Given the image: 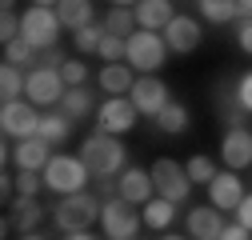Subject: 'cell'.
Masks as SVG:
<instances>
[{
  "mask_svg": "<svg viewBox=\"0 0 252 240\" xmlns=\"http://www.w3.org/2000/svg\"><path fill=\"white\" fill-rule=\"evenodd\" d=\"M80 160L88 164V172H92V176L112 180V176L124 168V160H128V148L120 144V136L92 132V136H84V144H80Z\"/></svg>",
  "mask_w": 252,
  "mask_h": 240,
  "instance_id": "6da1fadb",
  "label": "cell"
},
{
  "mask_svg": "<svg viewBox=\"0 0 252 240\" xmlns=\"http://www.w3.org/2000/svg\"><path fill=\"white\" fill-rule=\"evenodd\" d=\"M100 212H104V204L88 192L60 196L52 204V220H56L60 232H84V228H92V220H100Z\"/></svg>",
  "mask_w": 252,
  "mask_h": 240,
  "instance_id": "7a4b0ae2",
  "label": "cell"
},
{
  "mask_svg": "<svg viewBox=\"0 0 252 240\" xmlns=\"http://www.w3.org/2000/svg\"><path fill=\"white\" fill-rule=\"evenodd\" d=\"M124 60L144 72V76H156L164 68V60H168V44L160 32H148V28H136V32L128 36V52H124Z\"/></svg>",
  "mask_w": 252,
  "mask_h": 240,
  "instance_id": "3957f363",
  "label": "cell"
},
{
  "mask_svg": "<svg viewBox=\"0 0 252 240\" xmlns=\"http://www.w3.org/2000/svg\"><path fill=\"white\" fill-rule=\"evenodd\" d=\"M60 16H56V8H40V4H32V8H24L20 12V36L32 44L36 52H48V48H56V36H60Z\"/></svg>",
  "mask_w": 252,
  "mask_h": 240,
  "instance_id": "277c9868",
  "label": "cell"
},
{
  "mask_svg": "<svg viewBox=\"0 0 252 240\" xmlns=\"http://www.w3.org/2000/svg\"><path fill=\"white\" fill-rule=\"evenodd\" d=\"M84 180H88V164L80 156H52L44 168V188H52L56 196L84 192Z\"/></svg>",
  "mask_w": 252,
  "mask_h": 240,
  "instance_id": "5b68a950",
  "label": "cell"
},
{
  "mask_svg": "<svg viewBox=\"0 0 252 240\" xmlns=\"http://www.w3.org/2000/svg\"><path fill=\"white\" fill-rule=\"evenodd\" d=\"M40 112L32 100H8L4 108H0V128H4L8 140H28V136H40Z\"/></svg>",
  "mask_w": 252,
  "mask_h": 240,
  "instance_id": "8992f818",
  "label": "cell"
},
{
  "mask_svg": "<svg viewBox=\"0 0 252 240\" xmlns=\"http://www.w3.org/2000/svg\"><path fill=\"white\" fill-rule=\"evenodd\" d=\"M100 224H104V232H108V236H116V240H132V236L140 232L144 216L136 212V204H132V200H124V196H112V200H104Z\"/></svg>",
  "mask_w": 252,
  "mask_h": 240,
  "instance_id": "52a82bcc",
  "label": "cell"
},
{
  "mask_svg": "<svg viewBox=\"0 0 252 240\" xmlns=\"http://www.w3.org/2000/svg\"><path fill=\"white\" fill-rule=\"evenodd\" d=\"M152 184H156V196H164V200H172V204L188 200V192H192V180H188L184 164H176V160H168V156H160V160L152 164Z\"/></svg>",
  "mask_w": 252,
  "mask_h": 240,
  "instance_id": "ba28073f",
  "label": "cell"
},
{
  "mask_svg": "<svg viewBox=\"0 0 252 240\" xmlns=\"http://www.w3.org/2000/svg\"><path fill=\"white\" fill-rule=\"evenodd\" d=\"M136 104L128 96H108L100 108H96V132H108V136H124L136 128Z\"/></svg>",
  "mask_w": 252,
  "mask_h": 240,
  "instance_id": "9c48e42d",
  "label": "cell"
},
{
  "mask_svg": "<svg viewBox=\"0 0 252 240\" xmlns=\"http://www.w3.org/2000/svg\"><path fill=\"white\" fill-rule=\"evenodd\" d=\"M128 100L136 104V112H140V116H152V120L172 104V100H168V84H164L160 76H140V80L132 84Z\"/></svg>",
  "mask_w": 252,
  "mask_h": 240,
  "instance_id": "30bf717a",
  "label": "cell"
},
{
  "mask_svg": "<svg viewBox=\"0 0 252 240\" xmlns=\"http://www.w3.org/2000/svg\"><path fill=\"white\" fill-rule=\"evenodd\" d=\"M64 92H68V84H64V76H60V68H32L28 72L24 96L32 104H60Z\"/></svg>",
  "mask_w": 252,
  "mask_h": 240,
  "instance_id": "8fae6325",
  "label": "cell"
},
{
  "mask_svg": "<svg viewBox=\"0 0 252 240\" xmlns=\"http://www.w3.org/2000/svg\"><path fill=\"white\" fill-rule=\"evenodd\" d=\"M164 44H168V52H192V48H200V40H204V28H200V20H192V16H172V24L164 28Z\"/></svg>",
  "mask_w": 252,
  "mask_h": 240,
  "instance_id": "7c38bea8",
  "label": "cell"
},
{
  "mask_svg": "<svg viewBox=\"0 0 252 240\" xmlns=\"http://www.w3.org/2000/svg\"><path fill=\"white\" fill-rule=\"evenodd\" d=\"M208 200L220 208V212H236V204L244 200V184H240V176L228 168V172H216L212 176V184H208Z\"/></svg>",
  "mask_w": 252,
  "mask_h": 240,
  "instance_id": "4fadbf2b",
  "label": "cell"
},
{
  "mask_svg": "<svg viewBox=\"0 0 252 240\" xmlns=\"http://www.w3.org/2000/svg\"><path fill=\"white\" fill-rule=\"evenodd\" d=\"M220 160H224L232 172L252 164V128H228L224 140H220Z\"/></svg>",
  "mask_w": 252,
  "mask_h": 240,
  "instance_id": "5bb4252c",
  "label": "cell"
},
{
  "mask_svg": "<svg viewBox=\"0 0 252 240\" xmlns=\"http://www.w3.org/2000/svg\"><path fill=\"white\" fill-rule=\"evenodd\" d=\"M52 160V144L44 136H28V140H16L12 148V164L16 168H28V172H44Z\"/></svg>",
  "mask_w": 252,
  "mask_h": 240,
  "instance_id": "9a60e30c",
  "label": "cell"
},
{
  "mask_svg": "<svg viewBox=\"0 0 252 240\" xmlns=\"http://www.w3.org/2000/svg\"><path fill=\"white\" fill-rule=\"evenodd\" d=\"M188 232H192V240H216L220 232H224V220H220V208L216 204H200L188 212Z\"/></svg>",
  "mask_w": 252,
  "mask_h": 240,
  "instance_id": "2e32d148",
  "label": "cell"
},
{
  "mask_svg": "<svg viewBox=\"0 0 252 240\" xmlns=\"http://www.w3.org/2000/svg\"><path fill=\"white\" fill-rule=\"evenodd\" d=\"M152 192H156L152 172H144V168H124V172H120V196H124V200H132V204H148Z\"/></svg>",
  "mask_w": 252,
  "mask_h": 240,
  "instance_id": "e0dca14e",
  "label": "cell"
},
{
  "mask_svg": "<svg viewBox=\"0 0 252 240\" xmlns=\"http://www.w3.org/2000/svg\"><path fill=\"white\" fill-rule=\"evenodd\" d=\"M172 0H140L136 4V24L148 28V32H164V28L172 24Z\"/></svg>",
  "mask_w": 252,
  "mask_h": 240,
  "instance_id": "ac0fdd59",
  "label": "cell"
},
{
  "mask_svg": "<svg viewBox=\"0 0 252 240\" xmlns=\"http://www.w3.org/2000/svg\"><path fill=\"white\" fill-rule=\"evenodd\" d=\"M40 216H44V204H40L36 196H16V200L8 204V220H12L16 232H32V228L40 224Z\"/></svg>",
  "mask_w": 252,
  "mask_h": 240,
  "instance_id": "d6986e66",
  "label": "cell"
},
{
  "mask_svg": "<svg viewBox=\"0 0 252 240\" xmlns=\"http://www.w3.org/2000/svg\"><path fill=\"white\" fill-rule=\"evenodd\" d=\"M132 72H136L132 64H104V68H100V88H104L108 96H128L132 84H136Z\"/></svg>",
  "mask_w": 252,
  "mask_h": 240,
  "instance_id": "ffe728a7",
  "label": "cell"
},
{
  "mask_svg": "<svg viewBox=\"0 0 252 240\" xmlns=\"http://www.w3.org/2000/svg\"><path fill=\"white\" fill-rule=\"evenodd\" d=\"M56 16H60V24L64 28H88L92 24V0H60L56 4Z\"/></svg>",
  "mask_w": 252,
  "mask_h": 240,
  "instance_id": "44dd1931",
  "label": "cell"
},
{
  "mask_svg": "<svg viewBox=\"0 0 252 240\" xmlns=\"http://www.w3.org/2000/svg\"><path fill=\"white\" fill-rule=\"evenodd\" d=\"M92 108H96V100H92L88 88H68V92L60 96V104H56V112H64L68 120H84Z\"/></svg>",
  "mask_w": 252,
  "mask_h": 240,
  "instance_id": "7402d4cb",
  "label": "cell"
},
{
  "mask_svg": "<svg viewBox=\"0 0 252 240\" xmlns=\"http://www.w3.org/2000/svg\"><path fill=\"white\" fill-rule=\"evenodd\" d=\"M188 124H192V112H188L184 104H168L160 116H156V128H160L164 136H180V132H188Z\"/></svg>",
  "mask_w": 252,
  "mask_h": 240,
  "instance_id": "603a6c76",
  "label": "cell"
},
{
  "mask_svg": "<svg viewBox=\"0 0 252 240\" xmlns=\"http://www.w3.org/2000/svg\"><path fill=\"white\" fill-rule=\"evenodd\" d=\"M136 8H108V16H104V32L108 36H124L128 40L132 32H136Z\"/></svg>",
  "mask_w": 252,
  "mask_h": 240,
  "instance_id": "cb8c5ba5",
  "label": "cell"
},
{
  "mask_svg": "<svg viewBox=\"0 0 252 240\" xmlns=\"http://www.w3.org/2000/svg\"><path fill=\"white\" fill-rule=\"evenodd\" d=\"M200 16L208 24H232L240 16V4L236 0H200Z\"/></svg>",
  "mask_w": 252,
  "mask_h": 240,
  "instance_id": "d4e9b609",
  "label": "cell"
},
{
  "mask_svg": "<svg viewBox=\"0 0 252 240\" xmlns=\"http://www.w3.org/2000/svg\"><path fill=\"white\" fill-rule=\"evenodd\" d=\"M172 208H176L172 200L156 196V200H148V204H144V212H140V216H144V224H148V228H160V232H164V228L172 224Z\"/></svg>",
  "mask_w": 252,
  "mask_h": 240,
  "instance_id": "484cf974",
  "label": "cell"
},
{
  "mask_svg": "<svg viewBox=\"0 0 252 240\" xmlns=\"http://www.w3.org/2000/svg\"><path fill=\"white\" fill-rule=\"evenodd\" d=\"M24 88H28V76H20L16 64H4V68H0V92H4V104H8V100H24Z\"/></svg>",
  "mask_w": 252,
  "mask_h": 240,
  "instance_id": "4316f807",
  "label": "cell"
},
{
  "mask_svg": "<svg viewBox=\"0 0 252 240\" xmlns=\"http://www.w3.org/2000/svg\"><path fill=\"white\" fill-rule=\"evenodd\" d=\"M68 132H72V120H68L64 112H56V116H44V120H40V136H44L48 144H64Z\"/></svg>",
  "mask_w": 252,
  "mask_h": 240,
  "instance_id": "83f0119b",
  "label": "cell"
},
{
  "mask_svg": "<svg viewBox=\"0 0 252 240\" xmlns=\"http://www.w3.org/2000/svg\"><path fill=\"white\" fill-rule=\"evenodd\" d=\"M100 40H104V24H88V28H76V32H72L76 52H88V56H96Z\"/></svg>",
  "mask_w": 252,
  "mask_h": 240,
  "instance_id": "f1b7e54d",
  "label": "cell"
},
{
  "mask_svg": "<svg viewBox=\"0 0 252 240\" xmlns=\"http://www.w3.org/2000/svg\"><path fill=\"white\" fill-rule=\"evenodd\" d=\"M32 60H36V48L28 44L24 36H16L12 44H4V64H16L20 68V64H32Z\"/></svg>",
  "mask_w": 252,
  "mask_h": 240,
  "instance_id": "f546056e",
  "label": "cell"
},
{
  "mask_svg": "<svg viewBox=\"0 0 252 240\" xmlns=\"http://www.w3.org/2000/svg\"><path fill=\"white\" fill-rule=\"evenodd\" d=\"M184 172H188V180L192 184H212V176H216V164L208 160V156H192L184 164Z\"/></svg>",
  "mask_w": 252,
  "mask_h": 240,
  "instance_id": "4dcf8cb0",
  "label": "cell"
},
{
  "mask_svg": "<svg viewBox=\"0 0 252 240\" xmlns=\"http://www.w3.org/2000/svg\"><path fill=\"white\" fill-rule=\"evenodd\" d=\"M124 52H128V40L104 32V40H100V48H96V56H104V64H120V56H124Z\"/></svg>",
  "mask_w": 252,
  "mask_h": 240,
  "instance_id": "1f68e13d",
  "label": "cell"
},
{
  "mask_svg": "<svg viewBox=\"0 0 252 240\" xmlns=\"http://www.w3.org/2000/svg\"><path fill=\"white\" fill-rule=\"evenodd\" d=\"M44 188V172H28V168H16V196H36Z\"/></svg>",
  "mask_w": 252,
  "mask_h": 240,
  "instance_id": "d6a6232c",
  "label": "cell"
},
{
  "mask_svg": "<svg viewBox=\"0 0 252 240\" xmlns=\"http://www.w3.org/2000/svg\"><path fill=\"white\" fill-rule=\"evenodd\" d=\"M60 76H64L68 88H84V84H88V64H84V60H64Z\"/></svg>",
  "mask_w": 252,
  "mask_h": 240,
  "instance_id": "836d02e7",
  "label": "cell"
},
{
  "mask_svg": "<svg viewBox=\"0 0 252 240\" xmlns=\"http://www.w3.org/2000/svg\"><path fill=\"white\" fill-rule=\"evenodd\" d=\"M16 36H20V16H16L12 8H4V16H0V40L12 44Z\"/></svg>",
  "mask_w": 252,
  "mask_h": 240,
  "instance_id": "e575fe53",
  "label": "cell"
},
{
  "mask_svg": "<svg viewBox=\"0 0 252 240\" xmlns=\"http://www.w3.org/2000/svg\"><path fill=\"white\" fill-rule=\"evenodd\" d=\"M236 100H240V108H244V112H252V72L236 76Z\"/></svg>",
  "mask_w": 252,
  "mask_h": 240,
  "instance_id": "d590c367",
  "label": "cell"
},
{
  "mask_svg": "<svg viewBox=\"0 0 252 240\" xmlns=\"http://www.w3.org/2000/svg\"><path fill=\"white\" fill-rule=\"evenodd\" d=\"M236 224H244V228L252 232V196H244V200L236 204Z\"/></svg>",
  "mask_w": 252,
  "mask_h": 240,
  "instance_id": "8d00e7d4",
  "label": "cell"
},
{
  "mask_svg": "<svg viewBox=\"0 0 252 240\" xmlns=\"http://www.w3.org/2000/svg\"><path fill=\"white\" fill-rule=\"evenodd\" d=\"M236 44H240V48H244V52L252 56V16H248V20L240 24V32H236Z\"/></svg>",
  "mask_w": 252,
  "mask_h": 240,
  "instance_id": "74e56055",
  "label": "cell"
},
{
  "mask_svg": "<svg viewBox=\"0 0 252 240\" xmlns=\"http://www.w3.org/2000/svg\"><path fill=\"white\" fill-rule=\"evenodd\" d=\"M216 240H248V228L244 224H224V232H220Z\"/></svg>",
  "mask_w": 252,
  "mask_h": 240,
  "instance_id": "f35d334b",
  "label": "cell"
},
{
  "mask_svg": "<svg viewBox=\"0 0 252 240\" xmlns=\"http://www.w3.org/2000/svg\"><path fill=\"white\" fill-rule=\"evenodd\" d=\"M40 68H64V60H60V48H48L40 56Z\"/></svg>",
  "mask_w": 252,
  "mask_h": 240,
  "instance_id": "ab89813d",
  "label": "cell"
},
{
  "mask_svg": "<svg viewBox=\"0 0 252 240\" xmlns=\"http://www.w3.org/2000/svg\"><path fill=\"white\" fill-rule=\"evenodd\" d=\"M64 240H92V232L84 228V232H64Z\"/></svg>",
  "mask_w": 252,
  "mask_h": 240,
  "instance_id": "60d3db41",
  "label": "cell"
},
{
  "mask_svg": "<svg viewBox=\"0 0 252 240\" xmlns=\"http://www.w3.org/2000/svg\"><path fill=\"white\" fill-rule=\"evenodd\" d=\"M140 0H112V8H136Z\"/></svg>",
  "mask_w": 252,
  "mask_h": 240,
  "instance_id": "b9f144b4",
  "label": "cell"
},
{
  "mask_svg": "<svg viewBox=\"0 0 252 240\" xmlns=\"http://www.w3.org/2000/svg\"><path fill=\"white\" fill-rule=\"evenodd\" d=\"M240 4V16H252V0H236Z\"/></svg>",
  "mask_w": 252,
  "mask_h": 240,
  "instance_id": "7bdbcfd3",
  "label": "cell"
},
{
  "mask_svg": "<svg viewBox=\"0 0 252 240\" xmlns=\"http://www.w3.org/2000/svg\"><path fill=\"white\" fill-rule=\"evenodd\" d=\"M32 4H40V8H56L60 0H32Z\"/></svg>",
  "mask_w": 252,
  "mask_h": 240,
  "instance_id": "ee69618b",
  "label": "cell"
},
{
  "mask_svg": "<svg viewBox=\"0 0 252 240\" xmlns=\"http://www.w3.org/2000/svg\"><path fill=\"white\" fill-rule=\"evenodd\" d=\"M20 240H44L40 232H20Z\"/></svg>",
  "mask_w": 252,
  "mask_h": 240,
  "instance_id": "f6af8a7d",
  "label": "cell"
},
{
  "mask_svg": "<svg viewBox=\"0 0 252 240\" xmlns=\"http://www.w3.org/2000/svg\"><path fill=\"white\" fill-rule=\"evenodd\" d=\"M160 240H184V236H176V232H164V236H160Z\"/></svg>",
  "mask_w": 252,
  "mask_h": 240,
  "instance_id": "bcb514c9",
  "label": "cell"
},
{
  "mask_svg": "<svg viewBox=\"0 0 252 240\" xmlns=\"http://www.w3.org/2000/svg\"><path fill=\"white\" fill-rule=\"evenodd\" d=\"M12 4H16V0H4V8H12Z\"/></svg>",
  "mask_w": 252,
  "mask_h": 240,
  "instance_id": "7dc6e473",
  "label": "cell"
},
{
  "mask_svg": "<svg viewBox=\"0 0 252 240\" xmlns=\"http://www.w3.org/2000/svg\"><path fill=\"white\" fill-rule=\"evenodd\" d=\"M108 240H116V236H108Z\"/></svg>",
  "mask_w": 252,
  "mask_h": 240,
  "instance_id": "c3c4849f",
  "label": "cell"
}]
</instances>
